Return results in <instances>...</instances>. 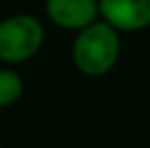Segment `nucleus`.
Returning <instances> with one entry per match:
<instances>
[{"instance_id":"f257e3e1","label":"nucleus","mask_w":150,"mask_h":148,"mask_svg":"<svg viewBox=\"0 0 150 148\" xmlns=\"http://www.w3.org/2000/svg\"><path fill=\"white\" fill-rule=\"evenodd\" d=\"M120 55V39L112 25H89L77 37L73 57L77 67L87 75H101L112 69Z\"/></svg>"},{"instance_id":"f03ea898","label":"nucleus","mask_w":150,"mask_h":148,"mask_svg":"<svg viewBox=\"0 0 150 148\" xmlns=\"http://www.w3.org/2000/svg\"><path fill=\"white\" fill-rule=\"evenodd\" d=\"M43 43V26L33 16H12L0 23V59L21 63L33 57Z\"/></svg>"},{"instance_id":"7ed1b4c3","label":"nucleus","mask_w":150,"mask_h":148,"mask_svg":"<svg viewBox=\"0 0 150 148\" xmlns=\"http://www.w3.org/2000/svg\"><path fill=\"white\" fill-rule=\"evenodd\" d=\"M108 23L122 30H136L150 25V0H100Z\"/></svg>"},{"instance_id":"20e7f679","label":"nucleus","mask_w":150,"mask_h":148,"mask_svg":"<svg viewBox=\"0 0 150 148\" xmlns=\"http://www.w3.org/2000/svg\"><path fill=\"white\" fill-rule=\"evenodd\" d=\"M47 12L63 28H85L98 14L96 0H49Z\"/></svg>"},{"instance_id":"39448f33","label":"nucleus","mask_w":150,"mask_h":148,"mask_svg":"<svg viewBox=\"0 0 150 148\" xmlns=\"http://www.w3.org/2000/svg\"><path fill=\"white\" fill-rule=\"evenodd\" d=\"M23 93V79L14 71H0V108L14 103Z\"/></svg>"}]
</instances>
